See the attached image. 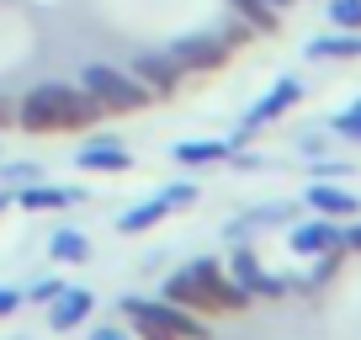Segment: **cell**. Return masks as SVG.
Here are the masks:
<instances>
[{"label":"cell","mask_w":361,"mask_h":340,"mask_svg":"<svg viewBox=\"0 0 361 340\" xmlns=\"http://www.w3.org/2000/svg\"><path fill=\"white\" fill-rule=\"evenodd\" d=\"M123 319L138 329V340H207L202 314H192V308H180V303H165V298L128 293L123 298Z\"/></svg>","instance_id":"obj_1"},{"label":"cell","mask_w":361,"mask_h":340,"mask_svg":"<svg viewBox=\"0 0 361 340\" xmlns=\"http://www.w3.org/2000/svg\"><path fill=\"white\" fill-rule=\"evenodd\" d=\"M80 85H85V91L102 102L106 117H133V112H144V107L154 102V96H149L144 85L133 80V69H112V64H85Z\"/></svg>","instance_id":"obj_2"},{"label":"cell","mask_w":361,"mask_h":340,"mask_svg":"<svg viewBox=\"0 0 361 340\" xmlns=\"http://www.w3.org/2000/svg\"><path fill=\"white\" fill-rule=\"evenodd\" d=\"M165 54L180 64V75H218L234 59V48L224 43V32H192V37H176Z\"/></svg>","instance_id":"obj_3"},{"label":"cell","mask_w":361,"mask_h":340,"mask_svg":"<svg viewBox=\"0 0 361 340\" xmlns=\"http://www.w3.org/2000/svg\"><path fill=\"white\" fill-rule=\"evenodd\" d=\"M192 277L202 282V293H207V314H245L255 298L245 293V287L234 282V277L224 272V266L213 261V255H202V261H192Z\"/></svg>","instance_id":"obj_4"},{"label":"cell","mask_w":361,"mask_h":340,"mask_svg":"<svg viewBox=\"0 0 361 340\" xmlns=\"http://www.w3.org/2000/svg\"><path fill=\"white\" fill-rule=\"evenodd\" d=\"M228 277H234L250 298H287V293H293V282H287V277H271L266 266H260V255L245 245V239H239V250L228 255Z\"/></svg>","instance_id":"obj_5"},{"label":"cell","mask_w":361,"mask_h":340,"mask_svg":"<svg viewBox=\"0 0 361 340\" xmlns=\"http://www.w3.org/2000/svg\"><path fill=\"white\" fill-rule=\"evenodd\" d=\"M133 80L154 96V102H170V96L180 91V64L165 54V48H138L133 54Z\"/></svg>","instance_id":"obj_6"},{"label":"cell","mask_w":361,"mask_h":340,"mask_svg":"<svg viewBox=\"0 0 361 340\" xmlns=\"http://www.w3.org/2000/svg\"><path fill=\"white\" fill-rule=\"evenodd\" d=\"M16 128L22 133H59V80H43L16 102Z\"/></svg>","instance_id":"obj_7"},{"label":"cell","mask_w":361,"mask_h":340,"mask_svg":"<svg viewBox=\"0 0 361 340\" xmlns=\"http://www.w3.org/2000/svg\"><path fill=\"white\" fill-rule=\"evenodd\" d=\"M102 117V102L85 85H59V133H96Z\"/></svg>","instance_id":"obj_8"},{"label":"cell","mask_w":361,"mask_h":340,"mask_svg":"<svg viewBox=\"0 0 361 340\" xmlns=\"http://www.w3.org/2000/svg\"><path fill=\"white\" fill-rule=\"evenodd\" d=\"M303 96H308L303 80H298V75H282V80H276V85H271V91L245 112V123H250V128H266V123H276V117H287L298 102H303Z\"/></svg>","instance_id":"obj_9"},{"label":"cell","mask_w":361,"mask_h":340,"mask_svg":"<svg viewBox=\"0 0 361 340\" xmlns=\"http://www.w3.org/2000/svg\"><path fill=\"white\" fill-rule=\"evenodd\" d=\"M287 239H293L298 255H324V250H345V239H340L335 218H308V224H287Z\"/></svg>","instance_id":"obj_10"},{"label":"cell","mask_w":361,"mask_h":340,"mask_svg":"<svg viewBox=\"0 0 361 340\" xmlns=\"http://www.w3.org/2000/svg\"><path fill=\"white\" fill-rule=\"evenodd\" d=\"M11 202L27 207V213H59V207H80V202H85V192H80V186L32 181V186H22V192H11Z\"/></svg>","instance_id":"obj_11"},{"label":"cell","mask_w":361,"mask_h":340,"mask_svg":"<svg viewBox=\"0 0 361 340\" xmlns=\"http://www.w3.org/2000/svg\"><path fill=\"white\" fill-rule=\"evenodd\" d=\"M90 308H96V293H90V287H64V293L48 303V329H59V335H64V329H80L90 319Z\"/></svg>","instance_id":"obj_12"},{"label":"cell","mask_w":361,"mask_h":340,"mask_svg":"<svg viewBox=\"0 0 361 340\" xmlns=\"http://www.w3.org/2000/svg\"><path fill=\"white\" fill-rule=\"evenodd\" d=\"M80 170H106V176H123V170H133V154H128L123 144H117V138H85V144H80Z\"/></svg>","instance_id":"obj_13"},{"label":"cell","mask_w":361,"mask_h":340,"mask_svg":"<svg viewBox=\"0 0 361 340\" xmlns=\"http://www.w3.org/2000/svg\"><path fill=\"white\" fill-rule=\"evenodd\" d=\"M293 218H298L293 202H260V207H250L245 218H234L224 234H228V239H250V234H260V229H287Z\"/></svg>","instance_id":"obj_14"},{"label":"cell","mask_w":361,"mask_h":340,"mask_svg":"<svg viewBox=\"0 0 361 340\" xmlns=\"http://www.w3.org/2000/svg\"><path fill=\"white\" fill-rule=\"evenodd\" d=\"M303 202L314 207V213H324V218H350V213H361V197L345 192V186H335V181H314Z\"/></svg>","instance_id":"obj_15"},{"label":"cell","mask_w":361,"mask_h":340,"mask_svg":"<svg viewBox=\"0 0 361 340\" xmlns=\"http://www.w3.org/2000/svg\"><path fill=\"white\" fill-rule=\"evenodd\" d=\"M159 298H165V303H180V308H192V314H207V293H202V282L192 277V266H180V272H170V277H165V287H159Z\"/></svg>","instance_id":"obj_16"},{"label":"cell","mask_w":361,"mask_h":340,"mask_svg":"<svg viewBox=\"0 0 361 340\" xmlns=\"http://www.w3.org/2000/svg\"><path fill=\"white\" fill-rule=\"evenodd\" d=\"M303 54L314 59V64H329V59H361V32H324V37H308Z\"/></svg>","instance_id":"obj_17"},{"label":"cell","mask_w":361,"mask_h":340,"mask_svg":"<svg viewBox=\"0 0 361 340\" xmlns=\"http://www.w3.org/2000/svg\"><path fill=\"white\" fill-rule=\"evenodd\" d=\"M228 138H186V144H176L170 149V159H176V165H218V159H228Z\"/></svg>","instance_id":"obj_18"},{"label":"cell","mask_w":361,"mask_h":340,"mask_svg":"<svg viewBox=\"0 0 361 340\" xmlns=\"http://www.w3.org/2000/svg\"><path fill=\"white\" fill-rule=\"evenodd\" d=\"M170 213H176V207H170L165 197H149V202H133L128 213H117V234H144V229L165 224Z\"/></svg>","instance_id":"obj_19"},{"label":"cell","mask_w":361,"mask_h":340,"mask_svg":"<svg viewBox=\"0 0 361 340\" xmlns=\"http://www.w3.org/2000/svg\"><path fill=\"white\" fill-rule=\"evenodd\" d=\"M48 255L64 261V266H80V261H90V239L80 234V229H54V234H48Z\"/></svg>","instance_id":"obj_20"},{"label":"cell","mask_w":361,"mask_h":340,"mask_svg":"<svg viewBox=\"0 0 361 340\" xmlns=\"http://www.w3.org/2000/svg\"><path fill=\"white\" fill-rule=\"evenodd\" d=\"M228 11H234L239 22H250L260 37H271L276 27H282V11H276V6H266V0H228Z\"/></svg>","instance_id":"obj_21"},{"label":"cell","mask_w":361,"mask_h":340,"mask_svg":"<svg viewBox=\"0 0 361 340\" xmlns=\"http://www.w3.org/2000/svg\"><path fill=\"white\" fill-rule=\"evenodd\" d=\"M43 181V165H32V159H11V165H0V186L6 192H22V186Z\"/></svg>","instance_id":"obj_22"},{"label":"cell","mask_w":361,"mask_h":340,"mask_svg":"<svg viewBox=\"0 0 361 340\" xmlns=\"http://www.w3.org/2000/svg\"><path fill=\"white\" fill-rule=\"evenodd\" d=\"M329 133H335V138H350V144H361V102L340 107V112L329 117Z\"/></svg>","instance_id":"obj_23"},{"label":"cell","mask_w":361,"mask_h":340,"mask_svg":"<svg viewBox=\"0 0 361 340\" xmlns=\"http://www.w3.org/2000/svg\"><path fill=\"white\" fill-rule=\"evenodd\" d=\"M64 287H69L64 277H37V282H32V287L22 293V303H43V308H48V303H54L59 293H64Z\"/></svg>","instance_id":"obj_24"},{"label":"cell","mask_w":361,"mask_h":340,"mask_svg":"<svg viewBox=\"0 0 361 340\" xmlns=\"http://www.w3.org/2000/svg\"><path fill=\"white\" fill-rule=\"evenodd\" d=\"M329 22L345 32H361V0H329Z\"/></svg>","instance_id":"obj_25"},{"label":"cell","mask_w":361,"mask_h":340,"mask_svg":"<svg viewBox=\"0 0 361 340\" xmlns=\"http://www.w3.org/2000/svg\"><path fill=\"white\" fill-rule=\"evenodd\" d=\"M218 32H224V43L228 48H245V43H255V27H250V22H239V16H234V22H228V27H218Z\"/></svg>","instance_id":"obj_26"},{"label":"cell","mask_w":361,"mask_h":340,"mask_svg":"<svg viewBox=\"0 0 361 340\" xmlns=\"http://www.w3.org/2000/svg\"><path fill=\"white\" fill-rule=\"evenodd\" d=\"M159 197H165L170 207H192V202H197V181H170Z\"/></svg>","instance_id":"obj_27"},{"label":"cell","mask_w":361,"mask_h":340,"mask_svg":"<svg viewBox=\"0 0 361 340\" xmlns=\"http://www.w3.org/2000/svg\"><path fill=\"white\" fill-rule=\"evenodd\" d=\"M340 176H350L345 159H319V165H314V181H340Z\"/></svg>","instance_id":"obj_28"},{"label":"cell","mask_w":361,"mask_h":340,"mask_svg":"<svg viewBox=\"0 0 361 340\" xmlns=\"http://www.w3.org/2000/svg\"><path fill=\"white\" fill-rule=\"evenodd\" d=\"M16 308H22V287H6V282H0V319H11Z\"/></svg>","instance_id":"obj_29"},{"label":"cell","mask_w":361,"mask_h":340,"mask_svg":"<svg viewBox=\"0 0 361 340\" xmlns=\"http://www.w3.org/2000/svg\"><path fill=\"white\" fill-rule=\"evenodd\" d=\"M298 149H303L308 159H319V154H324V133H303V138H298Z\"/></svg>","instance_id":"obj_30"},{"label":"cell","mask_w":361,"mask_h":340,"mask_svg":"<svg viewBox=\"0 0 361 340\" xmlns=\"http://www.w3.org/2000/svg\"><path fill=\"white\" fill-rule=\"evenodd\" d=\"M6 128H16V102L0 91V133H6Z\"/></svg>","instance_id":"obj_31"},{"label":"cell","mask_w":361,"mask_h":340,"mask_svg":"<svg viewBox=\"0 0 361 340\" xmlns=\"http://www.w3.org/2000/svg\"><path fill=\"white\" fill-rule=\"evenodd\" d=\"M90 340H128V329L123 324H96V329H90Z\"/></svg>","instance_id":"obj_32"},{"label":"cell","mask_w":361,"mask_h":340,"mask_svg":"<svg viewBox=\"0 0 361 340\" xmlns=\"http://www.w3.org/2000/svg\"><path fill=\"white\" fill-rule=\"evenodd\" d=\"M340 239H345V255H361V224L340 229Z\"/></svg>","instance_id":"obj_33"},{"label":"cell","mask_w":361,"mask_h":340,"mask_svg":"<svg viewBox=\"0 0 361 340\" xmlns=\"http://www.w3.org/2000/svg\"><path fill=\"white\" fill-rule=\"evenodd\" d=\"M266 6H276V11L287 16V11H293V6H298V0H266Z\"/></svg>","instance_id":"obj_34"},{"label":"cell","mask_w":361,"mask_h":340,"mask_svg":"<svg viewBox=\"0 0 361 340\" xmlns=\"http://www.w3.org/2000/svg\"><path fill=\"white\" fill-rule=\"evenodd\" d=\"M6 207H11V192H6V186H0V213H6Z\"/></svg>","instance_id":"obj_35"},{"label":"cell","mask_w":361,"mask_h":340,"mask_svg":"<svg viewBox=\"0 0 361 340\" xmlns=\"http://www.w3.org/2000/svg\"><path fill=\"white\" fill-rule=\"evenodd\" d=\"M16 340H27V335H16Z\"/></svg>","instance_id":"obj_36"}]
</instances>
